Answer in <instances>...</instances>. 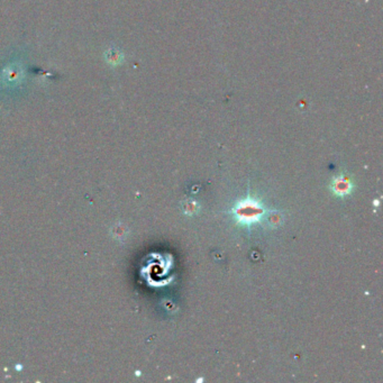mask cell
<instances>
[{
  "instance_id": "obj_3",
  "label": "cell",
  "mask_w": 383,
  "mask_h": 383,
  "mask_svg": "<svg viewBox=\"0 0 383 383\" xmlns=\"http://www.w3.org/2000/svg\"><path fill=\"white\" fill-rule=\"evenodd\" d=\"M196 207H197V204L195 201L189 200L187 201V204L184 205V212L187 213H196Z\"/></svg>"
},
{
  "instance_id": "obj_5",
  "label": "cell",
  "mask_w": 383,
  "mask_h": 383,
  "mask_svg": "<svg viewBox=\"0 0 383 383\" xmlns=\"http://www.w3.org/2000/svg\"><path fill=\"white\" fill-rule=\"evenodd\" d=\"M116 54H117V53H114V54H113V55H116ZM118 56H119V55H118ZM118 56H111V57H113V59H117V57H118Z\"/></svg>"
},
{
  "instance_id": "obj_1",
  "label": "cell",
  "mask_w": 383,
  "mask_h": 383,
  "mask_svg": "<svg viewBox=\"0 0 383 383\" xmlns=\"http://www.w3.org/2000/svg\"><path fill=\"white\" fill-rule=\"evenodd\" d=\"M264 213L265 210L263 206L251 198H246L233 208V215L237 222L244 226H251L254 222L259 221Z\"/></svg>"
},
{
  "instance_id": "obj_2",
  "label": "cell",
  "mask_w": 383,
  "mask_h": 383,
  "mask_svg": "<svg viewBox=\"0 0 383 383\" xmlns=\"http://www.w3.org/2000/svg\"><path fill=\"white\" fill-rule=\"evenodd\" d=\"M333 192L335 193L336 196L339 197H345L351 193L353 190V184L351 181H349L348 178L346 176H336L334 178L332 181V185H331Z\"/></svg>"
},
{
  "instance_id": "obj_4",
  "label": "cell",
  "mask_w": 383,
  "mask_h": 383,
  "mask_svg": "<svg viewBox=\"0 0 383 383\" xmlns=\"http://www.w3.org/2000/svg\"><path fill=\"white\" fill-rule=\"evenodd\" d=\"M267 220H269L270 224L275 226L277 224H279L280 221H281V218L275 216V213H271V215L269 216V218H267Z\"/></svg>"
}]
</instances>
